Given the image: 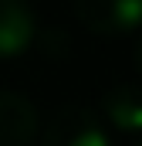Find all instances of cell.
<instances>
[{"instance_id": "obj_2", "label": "cell", "mask_w": 142, "mask_h": 146, "mask_svg": "<svg viewBox=\"0 0 142 146\" xmlns=\"http://www.w3.org/2000/svg\"><path fill=\"white\" fill-rule=\"evenodd\" d=\"M74 21L98 37H118L142 27V0H71Z\"/></svg>"}, {"instance_id": "obj_1", "label": "cell", "mask_w": 142, "mask_h": 146, "mask_svg": "<svg viewBox=\"0 0 142 146\" xmlns=\"http://www.w3.org/2000/svg\"><path fill=\"white\" fill-rule=\"evenodd\" d=\"M41 146H112V139H108L102 115L91 106L71 102L51 115Z\"/></svg>"}, {"instance_id": "obj_3", "label": "cell", "mask_w": 142, "mask_h": 146, "mask_svg": "<svg viewBox=\"0 0 142 146\" xmlns=\"http://www.w3.org/2000/svg\"><path fill=\"white\" fill-rule=\"evenodd\" d=\"M37 37V21L27 0H0V58L24 54Z\"/></svg>"}, {"instance_id": "obj_6", "label": "cell", "mask_w": 142, "mask_h": 146, "mask_svg": "<svg viewBox=\"0 0 142 146\" xmlns=\"http://www.w3.org/2000/svg\"><path fill=\"white\" fill-rule=\"evenodd\" d=\"M132 61H135V72H139V78H142V37L135 41V51H132Z\"/></svg>"}, {"instance_id": "obj_5", "label": "cell", "mask_w": 142, "mask_h": 146, "mask_svg": "<svg viewBox=\"0 0 142 146\" xmlns=\"http://www.w3.org/2000/svg\"><path fill=\"white\" fill-rule=\"evenodd\" d=\"M95 112L102 115V122L135 136V133H142V88L139 85H112V88H105Z\"/></svg>"}, {"instance_id": "obj_7", "label": "cell", "mask_w": 142, "mask_h": 146, "mask_svg": "<svg viewBox=\"0 0 142 146\" xmlns=\"http://www.w3.org/2000/svg\"><path fill=\"white\" fill-rule=\"evenodd\" d=\"M132 146H142V139H139V143H132Z\"/></svg>"}, {"instance_id": "obj_4", "label": "cell", "mask_w": 142, "mask_h": 146, "mask_svg": "<svg viewBox=\"0 0 142 146\" xmlns=\"http://www.w3.org/2000/svg\"><path fill=\"white\" fill-rule=\"evenodd\" d=\"M34 136H37L34 106L17 92L0 88V146H34Z\"/></svg>"}]
</instances>
